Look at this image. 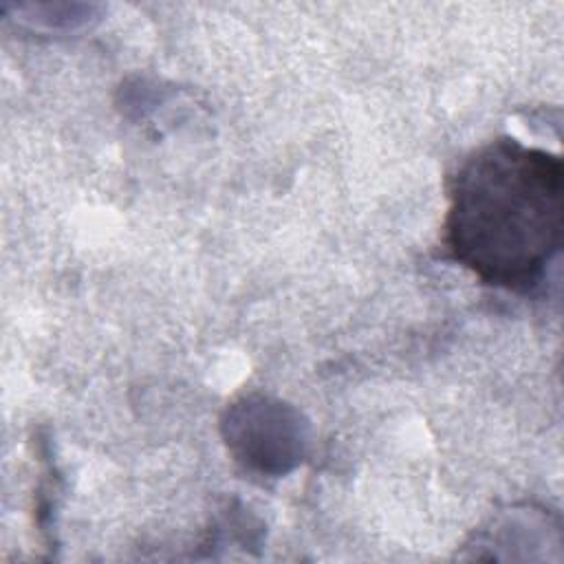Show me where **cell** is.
Returning a JSON list of instances; mask_svg holds the SVG:
<instances>
[{
  "instance_id": "1",
  "label": "cell",
  "mask_w": 564,
  "mask_h": 564,
  "mask_svg": "<svg viewBox=\"0 0 564 564\" xmlns=\"http://www.w3.org/2000/svg\"><path fill=\"white\" fill-rule=\"evenodd\" d=\"M564 170L557 154L496 139L463 161L449 183L443 245L496 289H535L562 245Z\"/></svg>"
},
{
  "instance_id": "2",
  "label": "cell",
  "mask_w": 564,
  "mask_h": 564,
  "mask_svg": "<svg viewBox=\"0 0 564 564\" xmlns=\"http://www.w3.org/2000/svg\"><path fill=\"white\" fill-rule=\"evenodd\" d=\"M223 432L236 460L260 474H286L306 449V423L300 412L262 394L231 403Z\"/></svg>"
}]
</instances>
